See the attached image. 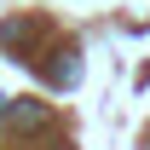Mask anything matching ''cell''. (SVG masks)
<instances>
[{
    "label": "cell",
    "instance_id": "cell-1",
    "mask_svg": "<svg viewBox=\"0 0 150 150\" xmlns=\"http://www.w3.org/2000/svg\"><path fill=\"white\" fill-rule=\"evenodd\" d=\"M6 115H12L18 127H40V121H46V104H18V110H6Z\"/></svg>",
    "mask_w": 150,
    "mask_h": 150
}]
</instances>
